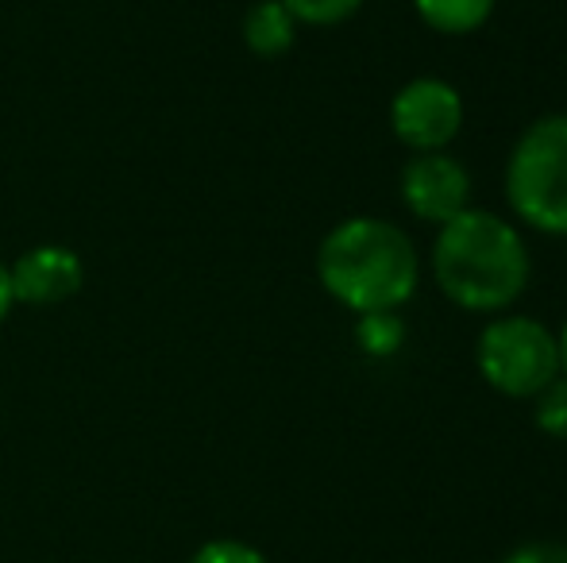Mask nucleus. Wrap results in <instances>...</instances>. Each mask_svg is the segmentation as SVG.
<instances>
[{
    "label": "nucleus",
    "mask_w": 567,
    "mask_h": 563,
    "mask_svg": "<svg viewBox=\"0 0 567 563\" xmlns=\"http://www.w3.org/2000/svg\"><path fill=\"white\" fill-rule=\"evenodd\" d=\"M433 274L444 298L471 313L509 309L529 285V251L509 220L463 209L433 243Z\"/></svg>",
    "instance_id": "f257e3e1"
},
{
    "label": "nucleus",
    "mask_w": 567,
    "mask_h": 563,
    "mask_svg": "<svg viewBox=\"0 0 567 563\" xmlns=\"http://www.w3.org/2000/svg\"><path fill=\"white\" fill-rule=\"evenodd\" d=\"M317 279L351 313H394L417 290V251L390 220L351 217L321 240Z\"/></svg>",
    "instance_id": "f03ea898"
},
{
    "label": "nucleus",
    "mask_w": 567,
    "mask_h": 563,
    "mask_svg": "<svg viewBox=\"0 0 567 563\" xmlns=\"http://www.w3.org/2000/svg\"><path fill=\"white\" fill-rule=\"evenodd\" d=\"M506 197L529 228L567 236V116L525 128L506 166Z\"/></svg>",
    "instance_id": "7ed1b4c3"
},
{
    "label": "nucleus",
    "mask_w": 567,
    "mask_h": 563,
    "mask_svg": "<svg viewBox=\"0 0 567 563\" xmlns=\"http://www.w3.org/2000/svg\"><path fill=\"white\" fill-rule=\"evenodd\" d=\"M478 371L506 398H537L560 375V344L533 316H498L478 336Z\"/></svg>",
    "instance_id": "20e7f679"
},
{
    "label": "nucleus",
    "mask_w": 567,
    "mask_h": 563,
    "mask_svg": "<svg viewBox=\"0 0 567 563\" xmlns=\"http://www.w3.org/2000/svg\"><path fill=\"white\" fill-rule=\"evenodd\" d=\"M390 128L413 155L444 150L463 128V101L455 85L441 77H417L402 85L390 105Z\"/></svg>",
    "instance_id": "39448f33"
},
{
    "label": "nucleus",
    "mask_w": 567,
    "mask_h": 563,
    "mask_svg": "<svg viewBox=\"0 0 567 563\" xmlns=\"http://www.w3.org/2000/svg\"><path fill=\"white\" fill-rule=\"evenodd\" d=\"M471 178L452 155L444 150H425V155L410 158L402 170V201L417 220L429 225H449L467 209Z\"/></svg>",
    "instance_id": "423d86ee"
},
{
    "label": "nucleus",
    "mask_w": 567,
    "mask_h": 563,
    "mask_svg": "<svg viewBox=\"0 0 567 563\" xmlns=\"http://www.w3.org/2000/svg\"><path fill=\"white\" fill-rule=\"evenodd\" d=\"M8 274H12L16 305H59L82 290L85 263L78 259V251L62 248V243H39V248L23 251L8 267Z\"/></svg>",
    "instance_id": "0eeeda50"
},
{
    "label": "nucleus",
    "mask_w": 567,
    "mask_h": 563,
    "mask_svg": "<svg viewBox=\"0 0 567 563\" xmlns=\"http://www.w3.org/2000/svg\"><path fill=\"white\" fill-rule=\"evenodd\" d=\"M298 39V20L286 12L282 0H259L251 12L244 15V43L259 59H278L286 54Z\"/></svg>",
    "instance_id": "6e6552de"
},
{
    "label": "nucleus",
    "mask_w": 567,
    "mask_h": 563,
    "mask_svg": "<svg viewBox=\"0 0 567 563\" xmlns=\"http://www.w3.org/2000/svg\"><path fill=\"white\" fill-rule=\"evenodd\" d=\"M494 4L498 0H413L421 20L433 31H444V35H467V31L483 28L491 20Z\"/></svg>",
    "instance_id": "1a4fd4ad"
},
{
    "label": "nucleus",
    "mask_w": 567,
    "mask_h": 563,
    "mask_svg": "<svg viewBox=\"0 0 567 563\" xmlns=\"http://www.w3.org/2000/svg\"><path fill=\"white\" fill-rule=\"evenodd\" d=\"M355 340L367 355L386 359V355H394L405 344V324L398 313H363L355 324Z\"/></svg>",
    "instance_id": "9d476101"
},
{
    "label": "nucleus",
    "mask_w": 567,
    "mask_h": 563,
    "mask_svg": "<svg viewBox=\"0 0 567 563\" xmlns=\"http://www.w3.org/2000/svg\"><path fill=\"white\" fill-rule=\"evenodd\" d=\"M533 421L540 432L567 440V375H556L545 390L537 394V406H533Z\"/></svg>",
    "instance_id": "9b49d317"
},
{
    "label": "nucleus",
    "mask_w": 567,
    "mask_h": 563,
    "mask_svg": "<svg viewBox=\"0 0 567 563\" xmlns=\"http://www.w3.org/2000/svg\"><path fill=\"white\" fill-rule=\"evenodd\" d=\"M282 4L298 23H309V28H332V23L351 20L363 0H282Z\"/></svg>",
    "instance_id": "f8f14e48"
},
{
    "label": "nucleus",
    "mask_w": 567,
    "mask_h": 563,
    "mask_svg": "<svg viewBox=\"0 0 567 563\" xmlns=\"http://www.w3.org/2000/svg\"><path fill=\"white\" fill-rule=\"evenodd\" d=\"M189 563H267V556H262L259 549H251V544L244 541H209L202 544V549L194 552V560Z\"/></svg>",
    "instance_id": "ddd939ff"
},
{
    "label": "nucleus",
    "mask_w": 567,
    "mask_h": 563,
    "mask_svg": "<svg viewBox=\"0 0 567 563\" xmlns=\"http://www.w3.org/2000/svg\"><path fill=\"white\" fill-rule=\"evenodd\" d=\"M502 563H567V544H553V541L522 544V549H514Z\"/></svg>",
    "instance_id": "4468645a"
},
{
    "label": "nucleus",
    "mask_w": 567,
    "mask_h": 563,
    "mask_svg": "<svg viewBox=\"0 0 567 563\" xmlns=\"http://www.w3.org/2000/svg\"><path fill=\"white\" fill-rule=\"evenodd\" d=\"M12 305H16V298H12V274H8V263L0 259V324L8 321Z\"/></svg>",
    "instance_id": "2eb2a0df"
},
{
    "label": "nucleus",
    "mask_w": 567,
    "mask_h": 563,
    "mask_svg": "<svg viewBox=\"0 0 567 563\" xmlns=\"http://www.w3.org/2000/svg\"><path fill=\"white\" fill-rule=\"evenodd\" d=\"M556 344H560V375H567V324L560 336H556Z\"/></svg>",
    "instance_id": "dca6fc26"
}]
</instances>
